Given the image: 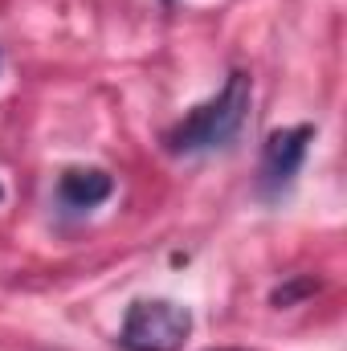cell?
Masks as SVG:
<instances>
[{
    "label": "cell",
    "instance_id": "cell-1",
    "mask_svg": "<svg viewBox=\"0 0 347 351\" xmlns=\"http://www.w3.org/2000/svg\"><path fill=\"white\" fill-rule=\"evenodd\" d=\"M250 102H254V78L246 70H233L225 78V86L217 90L213 98H204L200 106H192L172 131L164 135L168 152L172 156H204V152H217V147L233 143L237 131L246 127Z\"/></svg>",
    "mask_w": 347,
    "mask_h": 351
},
{
    "label": "cell",
    "instance_id": "cell-2",
    "mask_svg": "<svg viewBox=\"0 0 347 351\" xmlns=\"http://www.w3.org/2000/svg\"><path fill=\"white\" fill-rule=\"evenodd\" d=\"M192 335V311L176 298H139L127 306L119 327L123 351H180Z\"/></svg>",
    "mask_w": 347,
    "mask_h": 351
},
{
    "label": "cell",
    "instance_id": "cell-3",
    "mask_svg": "<svg viewBox=\"0 0 347 351\" xmlns=\"http://www.w3.org/2000/svg\"><path fill=\"white\" fill-rule=\"evenodd\" d=\"M311 143H315V127H307V123L282 127V131H274V135L265 139V147H261V176H258L261 196L274 200V196H282V192L294 184V176L302 168Z\"/></svg>",
    "mask_w": 347,
    "mask_h": 351
},
{
    "label": "cell",
    "instance_id": "cell-4",
    "mask_svg": "<svg viewBox=\"0 0 347 351\" xmlns=\"http://www.w3.org/2000/svg\"><path fill=\"white\" fill-rule=\"evenodd\" d=\"M110 192H115V180H110V172H102V168H70V172H62V180H58V200L70 213L98 208Z\"/></svg>",
    "mask_w": 347,
    "mask_h": 351
},
{
    "label": "cell",
    "instance_id": "cell-5",
    "mask_svg": "<svg viewBox=\"0 0 347 351\" xmlns=\"http://www.w3.org/2000/svg\"><path fill=\"white\" fill-rule=\"evenodd\" d=\"M225 351H237V348H225Z\"/></svg>",
    "mask_w": 347,
    "mask_h": 351
}]
</instances>
